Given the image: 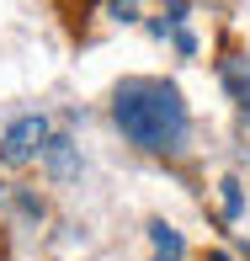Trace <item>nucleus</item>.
I'll return each mask as SVG.
<instances>
[{
	"instance_id": "nucleus-5",
	"label": "nucleus",
	"mask_w": 250,
	"mask_h": 261,
	"mask_svg": "<svg viewBox=\"0 0 250 261\" xmlns=\"http://www.w3.org/2000/svg\"><path fill=\"white\" fill-rule=\"evenodd\" d=\"M0 213H11L16 224L38 229V224H43V197L32 192V187H16V181H6V187H0Z\"/></svg>"
},
{
	"instance_id": "nucleus-9",
	"label": "nucleus",
	"mask_w": 250,
	"mask_h": 261,
	"mask_svg": "<svg viewBox=\"0 0 250 261\" xmlns=\"http://www.w3.org/2000/svg\"><path fill=\"white\" fill-rule=\"evenodd\" d=\"M138 6H144V0H106L101 16L106 21H138Z\"/></svg>"
},
{
	"instance_id": "nucleus-4",
	"label": "nucleus",
	"mask_w": 250,
	"mask_h": 261,
	"mask_svg": "<svg viewBox=\"0 0 250 261\" xmlns=\"http://www.w3.org/2000/svg\"><path fill=\"white\" fill-rule=\"evenodd\" d=\"M218 80L229 91V101L240 107V117L250 123V54H224L218 59Z\"/></svg>"
},
{
	"instance_id": "nucleus-8",
	"label": "nucleus",
	"mask_w": 250,
	"mask_h": 261,
	"mask_svg": "<svg viewBox=\"0 0 250 261\" xmlns=\"http://www.w3.org/2000/svg\"><path fill=\"white\" fill-rule=\"evenodd\" d=\"M218 203H224V219H245V192H240V181H234V176H224L218 181Z\"/></svg>"
},
{
	"instance_id": "nucleus-2",
	"label": "nucleus",
	"mask_w": 250,
	"mask_h": 261,
	"mask_svg": "<svg viewBox=\"0 0 250 261\" xmlns=\"http://www.w3.org/2000/svg\"><path fill=\"white\" fill-rule=\"evenodd\" d=\"M48 144H53V123L43 112H21L16 123L0 134V165H6V171H21V165L48 155Z\"/></svg>"
},
{
	"instance_id": "nucleus-10",
	"label": "nucleus",
	"mask_w": 250,
	"mask_h": 261,
	"mask_svg": "<svg viewBox=\"0 0 250 261\" xmlns=\"http://www.w3.org/2000/svg\"><path fill=\"white\" fill-rule=\"evenodd\" d=\"M208 261H234V256H229V251H213V256H208Z\"/></svg>"
},
{
	"instance_id": "nucleus-3",
	"label": "nucleus",
	"mask_w": 250,
	"mask_h": 261,
	"mask_svg": "<svg viewBox=\"0 0 250 261\" xmlns=\"http://www.w3.org/2000/svg\"><path fill=\"white\" fill-rule=\"evenodd\" d=\"M186 21H192V6H186V0H165V6L149 16V32H154V38H171L176 54L192 59V54H197V38H192V27H186Z\"/></svg>"
},
{
	"instance_id": "nucleus-6",
	"label": "nucleus",
	"mask_w": 250,
	"mask_h": 261,
	"mask_svg": "<svg viewBox=\"0 0 250 261\" xmlns=\"http://www.w3.org/2000/svg\"><path fill=\"white\" fill-rule=\"evenodd\" d=\"M43 165H48V176H53V181H69V176L80 171L75 139H69V134H53V144H48V155H43Z\"/></svg>"
},
{
	"instance_id": "nucleus-1",
	"label": "nucleus",
	"mask_w": 250,
	"mask_h": 261,
	"mask_svg": "<svg viewBox=\"0 0 250 261\" xmlns=\"http://www.w3.org/2000/svg\"><path fill=\"white\" fill-rule=\"evenodd\" d=\"M112 123L123 128V139L144 155H181L192 139V112L176 80L160 75H133L112 91Z\"/></svg>"
},
{
	"instance_id": "nucleus-7",
	"label": "nucleus",
	"mask_w": 250,
	"mask_h": 261,
	"mask_svg": "<svg viewBox=\"0 0 250 261\" xmlns=\"http://www.w3.org/2000/svg\"><path fill=\"white\" fill-rule=\"evenodd\" d=\"M149 245H154V261H181V256H186L181 229H171L165 219H154V224H149Z\"/></svg>"
}]
</instances>
